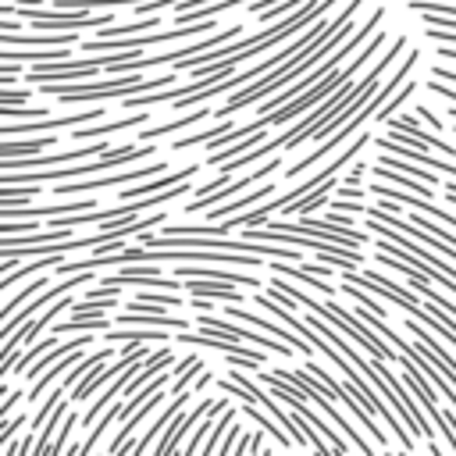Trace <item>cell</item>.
<instances>
[{"label": "cell", "mask_w": 456, "mask_h": 456, "mask_svg": "<svg viewBox=\"0 0 456 456\" xmlns=\"http://www.w3.org/2000/svg\"><path fill=\"white\" fill-rule=\"evenodd\" d=\"M417 61H420V50H410V53L403 57V64H399V71H395V75H392V78H388L385 86H378V89H374V96H370V103H367V107H363V110H360V114H356L353 121H346V125H342V128H338L335 135H328V139H324V142H321V146H317V150H314L310 157H303V160H296V164H292V167L285 171V178H299V175H303V171H310V167H314L317 160H324V157H328L331 150H338V146H342V142H346V139H349V135H353V132H356V128H360V125H363L367 118L374 121V118H378V110H381V107L388 103V96H392L395 89H403V82H406V75H410V71L417 68Z\"/></svg>", "instance_id": "6da1fadb"}, {"label": "cell", "mask_w": 456, "mask_h": 456, "mask_svg": "<svg viewBox=\"0 0 456 456\" xmlns=\"http://www.w3.org/2000/svg\"><path fill=\"white\" fill-rule=\"evenodd\" d=\"M278 374H281L285 381H292V385H296V392H303V395H306L314 406H321V410H324V413H328V417H331V420L342 428V435H346V438H349V442L360 449V456H370V442H367L360 431H353V424H349L342 413H335V410H331V403H328L331 388H328L321 378H314L306 367H299V370H278Z\"/></svg>", "instance_id": "7a4b0ae2"}, {"label": "cell", "mask_w": 456, "mask_h": 456, "mask_svg": "<svg viewBox=\"0 0 456 456\" xmlns=\"http://www.w3.org/2000/svg\"><path fill=\"white\" fill-rule=\"evenodd\" d=\"M167 171V160H153L146 167H132V171H121V175H103V178H82V182H53V200L57 196H93L100 189H114V185H132V182H146V178H157Z\"/></svg>", "instance_id": "3957f363"}, {"label": "cell", "mask_w": 456, "mask_h": 456, "mask_svg": "<svg viewBox=\"0 0 456 456\" xmlns=\"http://www.w3.org/2000/svg\"><path fill=\"white\" fill-rule=\"evenodd\" d=\"M150 356H153V349H150L146 342H128V349H125V356H121L118 363H110V367H107V363H100V367H96V370H93L86 381H78V385H75L71 403H86L93 392L107 388V385H110V381H114V378H118L125 367H132V363H139V360H150Z\"/></svg>", "instance_id": "277c9868"}, {"label": "cell", "mask_w": 456, "mask_h": 456, "mask_svg": "<svg viewBox=\"0 0 456 456\" xmlns=\"http://www.w3.org/2000/svg\"><path fill=\"white\" fill-rule=\"evenodd\" d=\"M278 164H281L278 157H267V160H264V167H256V171H249V175H242V178L228 182L224 189H217V192H210V196H200L196 203H185L182 210H185V214H200V210H210V207H217V203H228V196H242V192H246L249 185H256L264 175H274V171H278Z\"/></svg>", "instance_id": "5b68a950"}, {"label": "cell", "mask_w": 456, "mask_h": 456, "mask_svg": "<svg viewBox=\"0 0 456 456\" xmlns=\"http://www.w3.org/2000/svg\"><path fill=\"white\" fill-rule=\"evenodd\" d=\"M114 321H121V324H153V328H171V331H185L189 328V317H171L167 306L142 303V299L125 303V314L114 317Z\"/></svg>", "instance_id": "8992f818"}, {"label": "cell", "mask_w": 456, "mask_h": 456, "mask_svg": "<svg viewBox=\"0 0 456 456\" xmlns=\"http://www.w3.org/2000/svg\"><path fill=\"white\" fill-rule=\"evenodd\" d=\"M367 232H378V235H385V239H392V242H399L406 253H413L417 260H428V264H435L438 271H445L452 281H456V260H442L438 253H431V249H424L420 246V239H413V235H403V228H392V224H381V221H374V217H367Z\"/></svg>", "instance_id": "52a82bcc"}, {"label": "cell", "mask_w": 456, "mask_h": 456, "mask_svg": "<svg viewBox=\"0 0 456 456\" xmlns=\"http://www.w3.org/2000/svg\"><path fill=\"white\" fill-rule=\"evenodd\" d=\"M150 110H135V114H128V118H114V121H100V125H78L75 128V139L78 142H96V139H110V135H118V132H128V128H146L150 125Z\"/></svg>", "instance_id": "ba28073f"}, {"label": "cell", "mask_w": 456, "mask_h": 456, "mask_svg": "<svg viewBox=\"0 0 456 456\" xmlns=\"http://www.w3.org/2000/svg\"><path fill=\"white\" fill-rule=\"evenodd\" d=\"M214 403H217V399H200V403H196L182 420H175V424H171V431H164V435H160V442H157L153 456H175V449L182 445V438L189 435V428H192V424H200V417H203V413H210V410H214Z\"/></svg>", "instance_id": "9c48e42d"}, {"label": "cell", "mask_w": 456, "mask_h": 456, "mask_svg": "<svg viewBox=\"0 0 456 456\" xmlns=\"http://www.w3.org/2000/svg\"><path fill=\"white\" fill-rule=\"evenodd\" d=\"M232 281L221 278H185V292L189 296H203V299H224V303H246V296L239 289H228Z\"/></svg>", "instance_id": "30bf717a"}, {"label": "cell", "mask_w": 456, "mask_h": 456, "mask_svg": "<svg viewBox=\"0 0 456 456\" xmlns=\"http://www.w3.org/2000/svg\"><path fill=\"white\" fill-rule=\"evenodd\" d=\"M71 43H78V32H71V28H61V32H36V36L4 32V46H71Z\"/></svg>", "instance_id": "8fae6325"}, {"label": "cell", "mask_w": 456, "mask_h": 456, "mask_svg": "<svg viewBox=\"0 0 456 456\" xmlns=\"http://www.w3.org/2000/svg\"><path fill=\"white\" fill-rule=\"evenodd\" d=\"M203 118H214V110L200 107V110H192V114H185V118H175V121H164V125H150V128L139 132V142H153V139L175 135V132H182V128H189V125H200Z\"/></svg>", "instance_id": "7c38bea8"}, {"label": "cell", "mask_w": 456, "mask_h": 456, "mask_svg": "<svg viewBox=\"0 0 456 456\" xmlns=\"http://www.w3.org/2000/svg\"><path fill=\"white\" fill-rule=\"evenodd\" d=\"M46 146H57V135L53 132H46V135H32V139H4V146H0V153H4V160H14V157H39Z\"/></svg>", "instance_id": "4fadbf2b"}, {"label": "cell", "mask_w": 456, "mask_h": 456, "mask_svg": "<svg viewBox=\"0 0 456 456\" xmlns=\"http://www.w3.org/2000/svg\"><path fill=\"white\" fill-rule=\"evenodd\" d=\"M82 356H86V349H71V353H68V356H61V360H57V363H53L46 374H39V378H36V385L28 388V403H39V399H43V392H46V388L57 381V374H61V370H71V367H75Z\"/></svg>", "instance_id": "5bb4252c"}, {"label": "cell", "mask_w": 456, "mask_h": 456, "mask_svg": "<svg viewBox=\"0 0 456 456\" xmlns=\"http://www.w3.org/2000/svg\"><path fill=\"white\" fill-rule=\"evenodd\" d=\"M167 363H171V349H157V353H153V356H150V360L132 374V381L125 385V392H121V395H135V392L142 388V381H153Z\"/></svg>", "instance_id": "9a60e30c"}, {"label": "cell", "mask_w": 456, "mask_h": 456, "mask_svg": "<svg viewBox=\"0 0 456 456\" xmlns=\"http://www.w3.org/2000/svg\"><path fill=\"white\" fill-rule=\"evenodd\" d=\"M171 338V328H153V324H142V328H110L107 331V342H164Z\"/></svg>", "instance_id": "2e32d148"}, {"label": "cell", "mask_w": 456, "mask_h": 456, "mask_svg": "<svg viewBox=\"0 0 456 456\" xmlns=\"http://www.w3.org/2000/svg\"><path fill=\"white\" fill-rule=\"evenodd\" d=\"M260 142H267V132H264V128L253 132V135H246V139H239V142H232V146H224V150H214V153L207 157V164L221 167V164H228L232 157H239V153H246V150H253V146H260Z\"/></svg>", "instance_id": "e0dca14e"}, {"label": "cell", "mask_w": 456, "mask_h": 456, "mask_svg": "<svg viewBox=\"0 0 456 456\" xmlns=\"http://www.w3.org/2000/svg\"><path fill=\"white\" fill-rule=\"evenodd\" d=\"M235 125L232 121H221L217 128H207V132H196V135H182V139H175L171 142V150H189V146H200V142H210V139H217V135H224V132H232Z\"/></svg>", "instance_id": "ac0fdd59"}, {"label": "cell", "mask_w": 456, "mask_h": 456, "mask_svg": "<svg viewBox=\"0 0 456 456\" xmlns=\"http://www.w3.org/2000/svg\"><path fill=\"white\" fill-rule=\"evenodd\" d=\"M224 410H228V399H221V403H217V406L210 410V417H214V413H224ZM210 417H207V420L200 424V431H192L189 445H185V449H182L178 456H196V452H200V442H207V435H210V428H214V420H210Z\"/></svg>", "instance_id": "d6986e66"}, {"label": "cell", "mask_w": 456, "mask_h": 456, "mask_svg": "<svg viewBox=\"0 0 456 456\" xmlns=\"http://www.w3.org/2000/svg\"><path fill=\"white\" fill-rule=\"evenodd\" d=\"M406 7L413 14H449V18H456V4H445V0H406Z\"/></svg>", "instance_id": "ffe728a7"}, {"label": "cell", "mask_w": 456, "mask_h": 456, "mask_svg": "<svg viewBox=\"0 0 456 456\" xmlns=\"http://www.w3.org/2000/svg\"><path fill=\"white\" fill-rule=\"evenodd\" d=\"M135 299H142V303H157V306H171V310L185 306V299L175 296V289H171V292H150L146 285H139V296H135Z\"/></svg>", "instance_id": "44dd1931"}, {"label": "cell", "mask_w": 456, "mask_h": 456, "mask_svg": "<svg viewBox=\"0 0 456 456\" xmlns=\"http://www.w3.org/2000/svg\"><path fill=\"white\" fill-rule=\"evenodd\" d=\"M413 89H417V82H403L399 96H392V100H388V103L378 110V118H374V121H388V118H392V114H395V110H399V107H403V103L413 96Z\"/></svg>", "instance_id": "7402d4cb"}, {"label": "cell", "mask_w": 456, "mask_h": 456, "mask_svg": "<svg viewBox=\"0 0 456 456\" xmlns=\"http://www.w3.org/2000/svg\"><path fill=\"white\" fill-rule=\"evenodd\" d=\"M32 96H36V89H11V86L0 89V103H7V107H21V103H28Z\"/></svg>", "instance_id": "603a6c76"}, {"label": "cell", "mask_w": 456, "mask_h": 456, "mask_svg": "<svg viewBox=\"0 0 456 456\" xmlns=\"http://www.w3.org/2000/svg\"><path fill=\"white\" fill-rule=\"evenodd\" d=\"M25 424V417H7L4 424H0V442L7 445V442H14V431Z\"/></svg>", "instance_id": "cb8c5ba5"}, {"label": "cell", "mask_w": 456, "mask_h": 456, "mask_svg": "<svg viewBox=\"0 0 456 456\" xmlns=\"http://www.w3.org/2000/svg\"><path fill=\"white\" fill-rule=\"evenodd\" d=\"M413 114H417V118H428V125H431V128H438V132L445 128V125H442V118H438V114H435L428 103H417V107H413Z\"/></svg>", "instance_id": "d4e9b609"}, {"label": "cell", "mask_w": 456, "mask_h": 456, "mask_svg": "<svg viewBox=\"0 0 456 456\" xmlns=\"http://www.w3.org/2000/svg\"><path fill=\"white\" fill-rule=\"evenodd\" d=\"M428 89H431V93H438V96H445L449 103H456V89H449V86H445L442 78H435V75H431V82H428Z\"/></svg>", "instance_id": "484cf974"}, {"label": "cell", "mask_w": 456, "mask_h": 456, "mask_svg": "<svg viewBox=\"0 0 456 456\" xmlns=\"http://www.w3.org/2000/svg\"><path fill=\"white\" fill-rule=\"evenodd\" d=\"M132 449H135V435H125L114 449H107V456H132Z\"/></svg>", "instance_id": "4316f807"}, {"label": "cell", "mask_w": 456, "mask_h": 456, "mask_svg": "<svg viewBox=\"0 0 456 456\" xmlns=\"http://www.w3.org/2000/svg\"><path fill=\"white\" fill-rule=\"evenodd\" d=\"M239 435H242V428H239V424H232V428H228V435L221 438V445H217V452H214V456H228V445H232Z\"/></svg>", "instance_id": "83f0119b"}, {"label": "cell", "mask_w": 456, "mask_h": 456, "mask_svg": "<svg viewBox=\"0 0 456 456\" xmlns=\"http://www.w3.org/2000/svg\"><path fill=\"white\" fill-rule=\"evenodd\" d=\"M363 171H367V164H363V160H356V164L349 167V175H346L342 182H346V185H360V178H363Z\"/></svg>", "instance_id": "f1b7e54d"}, {"label": "cell", "mask_w": 456, "mask_h": 456, "mask_svg": "<svg viewBox=\"0 0 456 456\" xmlns=\"http://www.w3.org/2000/svg\"><path fill=\"white\" fill-rule=\"evenodd\" d=\"M360 196H363L360 185H338V189H335V200H360Z\"/></svg>", "instance_id": "f546056e"}, {"label": "cell", "mask_w": 456, "mask_h": 456, "mask_svg": "<svg viewBox=\"0 0 456 456\" xmlns=\"http://www.w3.org/2000/svg\"><path fill=\"white\" fill-rule=\"evenodd\" d=\"M328 221H331V224H338V228H353L349 210H331V214H328Z\"/></svg>", "instance_id": "4dcf8cb0"}, {"label": "cell", "mask_w": 456, "mask_h": 456, "mask_svg": "<svg viewBox=\"0 0 456 456\" xmlns=\"http://www.w3.org/2000/svg\"><path fill=\"white\" fill-rule=\"evenodd\" d=\"M18 403H21V392H11V395H7V403H0V417L7 420V417H11V410H14Z\"/></svg>", "instance_id": "1f68e13d"}, {"label": "cell", "mask_w": 456, "mask_h": 456, "mask_svg": "<svg viewBox=\"0 0 456 456\" xmlns=\"http://www.w3.org/2000/svg\"><path fill=\"white\" fill-rule=\"evenodd\" d=\"M428 449H431V456H445V452H442V449H438V445H435V442H431V445H428Z\"/></svg>", "instance_id": "d6a6232c"}, {"label": "cell", "mask_w": 456, "mask_h": 456, "mask_svg": "<svg viewBox=\"0 0 456 456\" xmlns=\"http://www.w3.org/2000/svg\"><path fill=\"white\" fill-rule=\"evenodd\" d=\"M449 118H456V103H449Z\"/></svg>", "instance_id": "836d02e7"}, {"label": "cell", "mask_w": 456, "mask_h": 456, "mask_svg": "<svg viewBox=\"0 0 456 456\" xmlns=\"http://www.w3.org/2000/svg\"><path fill=\"white\" fill-rule=\"evenodd\" d=\"M385 456H410V452H406V449H403V452H385Z\"/></svg>", "instance_id": "e575fe53"}]
</instances>
